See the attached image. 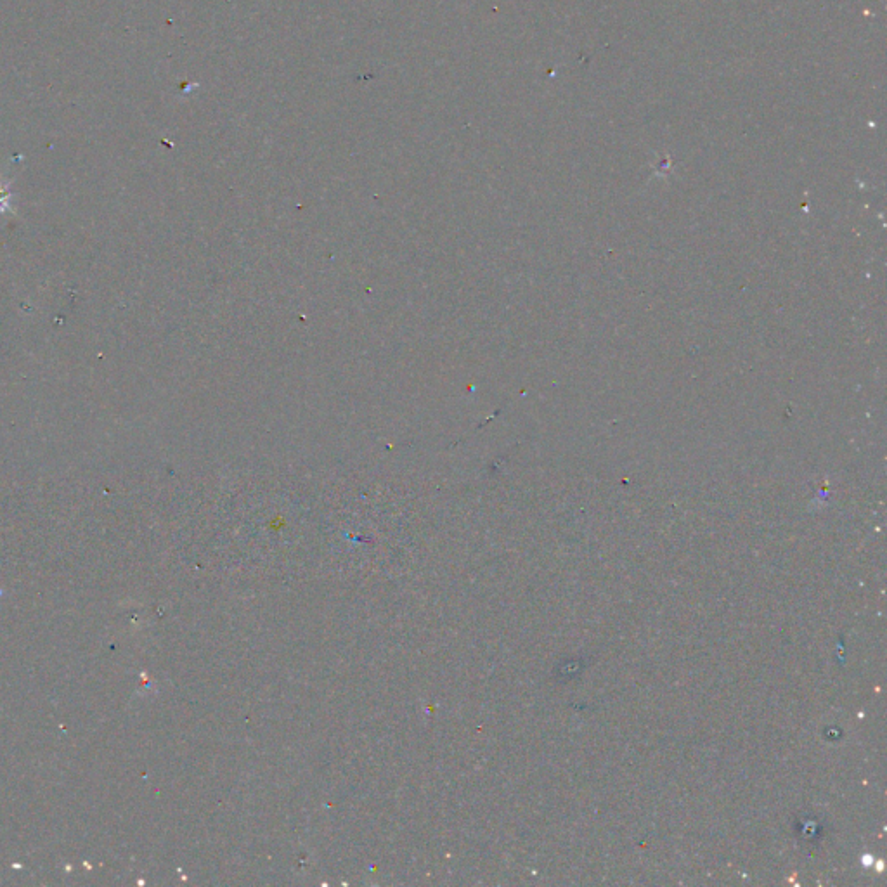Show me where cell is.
<instances>
[{
  "label": "cell",
  "instance_id": "obj_1",
  "mask_svg": "<svg viewBox=\"0 0 887 887\" xmlns=\"http://www.w3.org/2000/svg\"><path fill=\"white\" fill-rule=\"evenodd\" d=\"M11 184H13V179H7L4 181L2 177H0V214H14L13 205H11V198H13V193H11Z\"/></svg>",
  "mask_w": 887,
  "mask_h": 887
}]
</instances>
